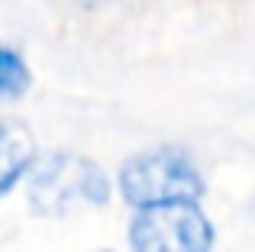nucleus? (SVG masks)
Returning a JSON list of instances; mask_svg holds the SVG:
<instances>
[{"label":"nucleus","instance_id":"f257e3e1","mask_svg":"<svg viewBox=\"0 0 255 252\" xmlns=\"http://www.w3.org/2000/svg\"><path fill=\"white\" fill-rule=\"evenodd\" d=\"M117 191L132 210L200 204L207 197V178L184 145H155L120 165Z\"/></svg>","mask_w":255,"mask_h":252},{"label":"nucleus","instance_id":"f03ea898","mask_svg":"<svg viewBox=\"0 0 255 252\" xmlns=\"http://www.w3.org/2000/svg\"><path fill=\"white\" fill-rule=\"evenodd\" d=\"M29 210L39 217H68L75 207H107L110 204V178L94 158L75 152H49L32 162L26 175Z\"/></svg>","mask_w":255,"mask_h":252},{"label":"nucleus","instance_id":"7ed1b4c3","mask_svg":"<svg viewBox=\"0 0 255 252\" xmlns=\"http://www.w3.org/2000/svg\"><path fill=\"white\" fill-rule=\"evenodd\" d=\"M217 230L200 204L136 210L129 220V252H213Z\"/></svg>","mask_w":255,"mask_h":252},{"label":"nucleus","instance_id":"20e7f679","mask_svg":"<svg viewBox=\"0 0 255 252\" xmlns=\"http://www.w3.org/2000/svg\"><path fill=\"white\" fill-rule=\"evenodd\" d=\"M36 158L39 152L29 126L16 117H0V197H6L19 181H26Z\"/></svg>","mask_w":255,"mask_h":252},{"label":"nucleus","instance_id":"39448f33","mask_svg":"<svg viewBox=\"0 0 255 252\" xmlns=\"http://www.w3.org/2000/svg\"><path fill=\"white\" fill-rule=\"evenodd\" d=\"M32 88V71L23 52L0 42V101H19Z\"/></svg>","mask_w":255,"mask_h":252},{"label":"nucleus","instance_id":"423d86ee","mask_svg":"<svg viewBox=\"0 0 255 252\" xmlns=\"http://www.w3.org/2000/svg\"><path fill=\"white\" fill-rule=\"evenodd\" d=\"M97 252H113V249H97Z\"/></svg>","mask_w":255,"mask_h":252},{"label":"nucleus","instance_id":"0eeeda50","mask_svg":"<svg viewBox=\"0 0 255 252\" xmlns=\"http://www.w3.org/2000/svg\"><path fill=\"white\" fill-rule=\"evenodd\" d=\"M252 214H255V204H252Z\"/></svg>","mask_w":255,"mask_h":252}]
</instances>
